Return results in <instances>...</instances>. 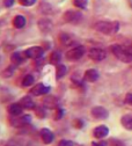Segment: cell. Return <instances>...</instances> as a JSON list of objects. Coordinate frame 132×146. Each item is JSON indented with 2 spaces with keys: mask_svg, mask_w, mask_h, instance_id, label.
<instances>
[{
  "mask_svg": "<svg viewBox=\"0 0 132 146\" xmlns=\"http://www.w3.org/2000/svg\"><path fill=\"white\" fill-rule=\"evenodd\" d=\"M19 1H20V4H21L22 6H26V7H30V6L35 5L36 0H19Z\"/></svg>",
  "mask_w": 132,
  "mask_h": 146,
  "instance_id": "d4e9b609",
  "label": "cell"
},
{
  "mask_svg": "<svg viewBox=\"0 0 132 146\" xmlns=\"http://www.w3.org/2000/svg\"><path fill=\"white\" fill-rule=\"evenodd\" d=\"M38 27L42 31H49L51 28H52V22L48 19H41L40 22H38Z\"/></svg>",
  "mask_w": 132,
  "mask_h": 146,
  "instance_id": "ffe728a7",
  "label": "cell"
},
{
  "mask_svg": "<svg viewBox=\"0 0 132 146\" xmlns=\"http://www.w3.org/2000/svg\"><path fill=\"white\" fill-rule=\"evenodd\" d=\"M84 121L82 119H75L74 122H73V125L75 126V127H77V129H81V127L84 126Z\"/></svg>",
  "mask_w": 132,
  "mask_h": 146,
  "instance_id": "f546056e",
  "label": "cell"
},
{
  "mask_svg": "<svg viewBox=\"0 0 132 146\" xmlns=\"http://www.w3.org/2000/svg\"><path fill=\"white\" fill-rule=\"evenodd\" d=\"M11 62H12V65L13 66H19L22 62H23V57L20 52H14L12 53L11 56Z\"/></svg>",
  "mask_w": 132,
  "mask_h": 146,
  "instance_id": "ac0fdd59",
  "label": "cell"
},
{
  "mask_svg": "<svg viewBox=\"0 0 132 146\" xmlns=\"http://www.w3.org/2000/svg\"><path fill=\"white\" fill-rule=\"evenodd\" d=\"M58 146H73V143L67 139H63L58 143Z\"/></svg>",
  "mask_w": 132,
  "mask_h": 146,
  "instance_id": "f1b7e54d",
  "label": "cell"
},
{
  "mask_svg": "<svg viewBox=\"0 0 132 146\" xmlns=\"http://www.w3.org/2000/svg\"><path fill=\"white\" fill-rule=\"evenodd\" d=\"M34 81H35L34 77L31 74H27V76H25V78L22 80V86H25V87L31 86V85H34Z\"/></svg>",
  "mask_w": 132,
  "mask_h": 146,
  "instance_id": "cb8c5ba5",
  "label": "cell"
},
{
  "mask_svg": "<svg viewBox=\"0 0 132 146\" xmlns=\"http://www.w3.org/2000/svg\"><path fill=\"white\" fill-rule=\"evenodd\" d=\"M14 4H15V0H4L5 7H12Z\"/></svg>",
  "mask_w": 132,
  "mask_h": 146,
  "instance_id": "836d02e7",
  "label": "cell"
},
{
  "mask_svg": "<svg viewBox=\"0 0 132 146\" xmlns=\"http://www.w3.org/2000/svg\"><path fill=\"white\" fill-rule=\"evenodd\" d=\"M94 29L104 35H112L118 31L119 23L116 21H99L94 25Z\"/></svg>",
  "mask_w": 132,
  "mask_h": 146,
  "instance_id": "6da1fadb",
  "label": "cell"
},
{
  "mask_svg": "<svg viewBox=\"0 0 132 146\" xmlns=\"http://www.w3.org/2000/svg\"><path fill=\"white\" fill-rule=\"evenodd\" d=\"M111 145H112V146H125V144H124L123 141H121V140H117V139H112V141H111Z\"/></svg>",
  "mask_w": 132,
  "mask_h": 146,
  "instance_id": "1f68e13d",
  "label": "cell"
},
{
  "mask_svg": "<svg viewBox=\"0 0 132 146\" xmlns=\"http://www.w3.org/2000/svg\"><path fill=\"white\" fill-rule=\"evenodd\" d=\"M19 103L22 106L23 109H27V110H31V109L36 108V104H35V102L33 101V99L30 96H23Z\"/></svg>",
  "mask_w": 132,
  "mask_h": 146,
  "instance_id": "5bb4252c",
  "label": "cell"
},
{
  "mask_svg": "<svg viewBox=\"0 0 132 146\" xmlns=\"http://www.w3.org/2000/svg\"><path fill=\"white\" fill-rule=\"evenodd\" d=\"M13 26L17 29H21L26 26V17L23 15H16L13 19Z\"/></svg>",
  "mask_w": 132,
  "mask_h": 146,
  "instance_id": "2e32d148",
  "label": "cell"
},
{
  "mask_svg": "<svg viewBox=\"0 0 132 146\" xmlns=\"http://www.w3.org/2000/svg\"><path fill=\"white\" fill-rule=\"evenodd\" d=\"M108 144H107V141H104V140H100V141H94L93 144H92V146H107Z\"/></svg>",
  "mask_w": 132,
  "mask_h": 146,
  "instance_id": "d6a6232c",
  "label": "cell"
},
{
  "mask_svg": "<svg viewBox=\"0 0 132 146\" xmlns=\"http://www.w3.org/2000/svg\"><path fill=\"white\" fill-rule=\"evenodd\" d=\"M31 122V116L30 115H20V116H16L15 118L12 119V125L15 127H22L26 126L27 124H29Z\"/></svg>",
  "mask_w": 132,
  "mask_h": 146,
  "instance_id": "ba28073f",
  "label": "cell"
},
{
  "mask_svg": "<svg viewBox=\"0 0 132 146\" xmlns=\"http://www.w3.org/2000/svg\"><path fill=\"white\" fill-rule=\"evenodd\" d=\"M44 54V50L41 46H31L25 51V56L31 59H38Z\"/></svg>",
  "mask_w": 132,
  "mask_h": 146,
  "instance_id": "52a82bcc",
  "label": "cell"
},
{
  "mask_svg": "<svg viewBox=\"0 0 132 146\" xmlns=\"http://www.w3.org/2000/svg\"><path fill=\"white\" fill-rule=\"evenodd\" d=\"M36 115L38 116L40 118H43V117H45V110H44V107L37 108V113H36Z\"/></svg>",
  "mask_w": 132,
  "mask_h": 146,
  "instance_id": "83f0119b",
  "label": "cell"
},
{
  "mask_svg": "<svg viewBox=\"0 0 132 146\" xmlns=\"http://www.w3.org/2000/svg\"><path fill=\"white\" fill-rule=\"evenodd\" d=\"M13 67H9V68H6L4 72H1V76L4 77V78H9V77H12V74H13Z\"/></svg>",
  "mask_w": 132,
  "mask_h": 146,
  "instance_id": "4316f807",
  "label": "cell"
},
{
  "mask_svg": "<svg viewBox=\"0 0 132 146\" xmlns=\"http://www.w3.org/2000/svg\"><path fill=\"white\" fill-rule=\"evenodd\" d=\"M40 136H41V139L44 144H51L54 136H53V132L48 129V127H43V129L40 131Z\"/></svg>",
  "mask_w": 132,
  "mask_h": 146,
  "instance_id": "8fae6325",
  "label": "cell"
},
{
  "mask_svg": "<svg viewBox=\"0 0 132 146\" xmlns=\"http://www.w3.org/2000/svg\"><path fill=\"white\" fill-rule=\"evenodd\" d=\"M84 19V15L81 14L80 11H66L64 13V20L65 22L67 23H71V25H78Z\"/></svg>",
  "mask_w": 132,
  "mask_h": 146,
  "instance_id": "3957f363",
  "label": "cell"
},
{
  "mask_svg": "<svg viewBox=\"0 0 132 146\" xmlns=\"http://www.w3.org/2000/svg\"><path fill=\"white\" fill-rule=\"evenodd\" d=\"M125 103L129 106H132V93H127L125 96Z\"/></svg>",
  "mask_w": 132,
  "mask_h": 146,
  "instance_id": "4dcf8cb0",
  "label": "cell"
},
{
  "mask_svg": "<svg viewBox=\"0 0 132 146\" xmlns=\"http://www.w3.org/2000/svg\"><path fill=\"white\" fill-rule=\"evenodd\" d=\"M110 48H111V52L114 53L115 57L118 58L121 62H123V63H130V62H132V53L129 50L124 49L122 45L114 44V45H111Z\"/></svg>",
  "mask_w": 132,
  "mask_h": 146,
  "instance_id": "7a4b0ae2",
  "label": "cell"
},
{
  "mask_svg": "<svg viewBox=\"0 0 132 146\" xmlns=\"http://www.w3.org/2000/svg\"><path fill=\"white\" fill-rule=\"evenodd\" d=\"M84 78L88 82H95L99 79V72L96 70H94V68H89L85 72Z\"/></svg>",
  "mask_w": 132,
  "mask_h": 146,
  "instance_id": "7c38bea8",
  "label": "cell"
},
{
  "mask_svg": "<svg viewBox=\"0 0 132 146\" xmlns=\"http://www.w3.org/2000/svg\"><path fill=\"white\" fill-rule=\"evenodd\" d=\"M109 135V129L105 125H99L93 130V136L96 139H102Z\"/></svg>",
  "mask_w": 132,
  "mask_h": 146,
  "instance_id": "30bf717a",
  "label": "cell"
},
{
  "mask_svg": "<svg viewBox=\"0 0 132 146\" xmlns=\"http://www.w3.org/2000/svg\"><path fill=\"white\" fill-rule=\"evenodd\" d=\"M73 5L79 9H85L88 5V0H73Z\"/></svg>",
  "mask_w": 132,
  "mask_h": 146,
  "instance_id": "603a6c76",
  "label": "cell"
},
{
  "mask_svg": "<svg viewBox=\"0 0 132 146\" xmlns=\"http://www.w3.org/2000/svg\"><path fill=\"white\" fill-rule=\"evenodd\" d=\"M67 72V67L64 65V64H58L57 66H56V78H57L58 80L62 79Z\"/></svg>",
  "mask_w": 132,
  "mask_h": 146,
  "instance_id": "d6986e66",
  "label": "cell"
},
{
  "mask_svg": "<svg viewBox=\"0 0 132 146\" xmlns=\"http://www.w3.org/2000/svg\"><path fill=\"white\" fill-rule=\"evenodd\" d=\"M58 106V100L52 95H48L44 100H43V107L48 108V109H53Z\"/></svg>",
  "mask_w": 132,
  "mask_h": 146,
  "instance_id": "9a60e30c",
  "label": "cell"
},
{
  "mask_svg": "<svg viewBox=\"0 0 132 146\" xmlns=\"http://www.w3.org/2000/svg\"><path fill=\"white\" fill-rule=\"evenodd\" d=\"M59 41H60V43H62L63 45L70 46V45H72V43H73V37H72L71 35L66 34V33H63V34L59 35Z\"/></svg>",
  "mask_w": 132,
  "mask_h": 146,
  "instance_id": "e0dca14e",
  "label": "cell"
},
{
  "mask_svg": "<svg viewBox=\"0 0 132 146\" xmlns=\"http://www.w3.org/2000/svg\"><path fill=\"white\" fill-rule=\"evenodd\" d=\"M7 110H8L9 115H12V116L16 117V116L22 115L23 108H22V106H21L20 103H13V104H11V106L7 108Z\"/></svg>",
  "mask_w": 132,
  "mask_h": 146,
  "instance_id": "4fadbf2b",
  "label": "cell"
},
{
  "mask_svg": "<svg viewBox=\"0 0 132 146\" xmlns=\"http://www.w3.org/2000/svg\"><path fill=\"white\" fill-rule=\"evenodd\" d=\"M122 125L127 130H132V115H124L121 118Z\"/></svg>",
  "mask_w": 132,
  "mask_h": 146,
  "instance_id": "44dd1931",
  "label": "cell"
},
{
  "mask_svg": "<svg viewBox=\"0 0 132 146\" xmlns=\"http://www.w3.org/2000/svg\"><path fill=\"white\" fill-rule=\"evenodd\" d=\"M62 60V54L58 51H53L50 56V63L53 65H58V63Z\"/></svg>",
  "mask_w": 132,
  "mask_h": 146,
  "instance_id": "7402d4cb",
  "label": "cell"
},
{
  "mask_svg": "<svg viewBox=\"0 0 132 146\" xmlns=\"http://www.w3.org/2000/svg\"><path fill=\"white\" fill-rule=\"evenodd\" d=\"M50 92V86H48L46 84L40 82L35 85L31 89H30V94L34 96H41V95H46Z\"/></svg>",
  "mask_w": 132,
  "mask_h": 146,
  "instance_id": "5b68a950",
  "label": "cell"
},
{
  "mask_svg": "<svg viewBox=\"0 0 132 146\" xmlns=\"http://www.w3.org/2000/svg\"><path fill=\"white\" fill-rule=\"evenodd\" d=\"M86 52V48L84 45H77L74 48H71L67 52H66V58L68 60H72V62H75V60H79L81 59V57L85 54Z\"/></svg>",
  "mask_w": 132,
  "mask_h": 146,
  "instance_id": "277c9868",
  "label": "cell"
},
{
  "mask_svg": "<svg viewBox=\"0 0 132 146\" xmlns=\"http://www.w3.org/2000/svg\"><path fill=\"white\" fill-rule=\"evenodd\" d=\"M92 115L98 119H105L109 116V113H108V110L105 108L98 106V107H94L92 109Z\"/></svg>",
  "mask_w": 132,
  "mask_h": 146,
  "instance_id": "9c48e42d",
  "label": "cell"
},
{
  "mask_svg": "<svg viewBox=\"0 0 132 146\" xmlns=\"http://www.w3.org/2000/svg\"><path fill=\"white\" fill-rule=\"evenodd\" d=\"M63 116H64V109H62V108H58L57 110H56L54 119H56V121H59V119H60Z\"/></svg>",
  "mask_w": 132,
  "mask_h": 146,
  "instance_id": "484cf974",
  "label": "cell"
},
{
  "mask_svg": "<svg viewBox=\"0 0 132 146\" xmlns=\"http://www.w3.org/2000/svg\"><path fill=\"white\" fill-rule=\"evenodd\" d=\"M88 56L90 59L95 60V62H101L107 57V53L103 49L101 48H92L88 52Z\"/></svg>",
  "mask_w": 132,
  "mask_h": 146,
  "instance_id": "8992f818",
  "label": "cell"
}]
</instances>
